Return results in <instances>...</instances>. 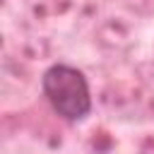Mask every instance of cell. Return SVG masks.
<instances>
[{
    "mask_svg": "<svg viewBox=\"0 0 154 154\" xmlns=\"http://www.w3.org/2000/svg\"><path fill=\"white\" fill-rule=\"evenodd\" d=\"M41 89L51 108L70 123H79L91 113V91L87 77L72 65H51L41 77Z\"/></svg>",
    "mask_w": 154,
    "mask_h": 154,
    "instance_id": "obj_1",
    "label": "cell"
}]
</instances>
